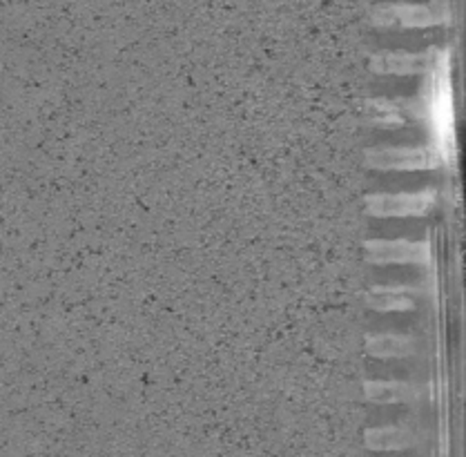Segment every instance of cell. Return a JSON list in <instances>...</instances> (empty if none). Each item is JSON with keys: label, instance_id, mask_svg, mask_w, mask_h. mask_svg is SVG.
<instances>
[{"label": "cell", "instance_id": "obj_1", "mask_svg": "<svg viewBox=\"0 0 466 457\" xmlns=\"http://www.w3.org/2000/svg\"><path fill=\"white\" fill-rule=\"evenodd\" d=\"M415 117L422 118L431 137V150L440 157V161L453 158L455 154V109L453 89L449 78V56L442 52L433 69L426 74L422 96L410 107Z\"/></svg>", "mask_w": 466, "mask_h": 457}, {"label": "cell", "instance_id": "obj_2", "mask_svg": "<svg viewBox=\"0 0 466 457\" xmlns=\"http://www.w3.org/2000/svg\"><path fill=\"white\" fill-rule=\"evenodd\" d=\"M438 195L435 190L426 188L420 192H380V195H369L364 198V208L370 217L390 218V217H424L426 212L433 210Z\"/></svg>", "mask_w": 466, "mask_h": 457}, {"label": "cell", "instance_id": "obj_3", "mask_svg": "<svg viewBox=\"0 0 466 457\" xmlns=\"http://www.w3.org/2000/svg\"><path fill=\"white\" fill-rule=\"evenodd\" d=\"M380 27H435L449 21V9L442 3L431 5H380L373 12Z\"/></svg>", "mask_w": 466, "mask_h": 457}, {"label": "cell", "instance_id": "obj_4", "mask_svg": "<svg viewBox=\"0 0 466 457\" xmlns=\"http://www.w3.org/2000/svg\"><path fill=\"white\" fill-rule=\"evenodd\" d=\"M366 163L373 170H431L438 168L440 157L426 147H375L366 152Z\"/></svg>", "mask_w": 466, "mask_h": 457}, {"label": "cell", "instance_id": "obj_5", "mask_svg": "<svg viewBox=\"0 0 466 457\" xmlns=\"http://www.w3.org/2000/svg\"><path fill=\"white\" fill-rule=\"evenodd\" d=\"M366 259L375 266H390V263H413V266H426L431 261L429 243L409 241V239H375L366 241Z\"/></svg>", "mask_w": 466, "mask_h": 457}, {"label": "cell", "instance_id": "obj_6", "mask_svg": "<svg viewBox=\"0 0 466 457\" xmlns=\"http://www.w3.org/2000/svg\"><path fill=\"white\" fill-rule=\"evenodd\" d=\"M440 49H426V52H381L375 54L370 61V69L378 74H429L440 58Z\"/></svg>", "mask_w": 466, "mask_h": 457}, {"label": "cell", "instance_id": "obj_7", "mask_svg": "<svg viewBox=\"0 0 466 457\" xmlns=\"http://www.w3.org/2000/svg\"><path fill=\"white\" fill-rule=\"evenodd\" d=\"M415 297H418V288L413 286H375L366 292V304L375 310L390 312V310H410L415 308Z\"/></svg>", "mask_w": 466, "mask_h": 457}, {"label": "cell", "instance_id": "obj_8", "mask_svg": "<svg viewBox=\"0 0 466 457\" xmlns=\"http://www.w3.org/2000/svg\"><path fill=\"white\" fill-rule=\"evenodd\" d=\"M366 352L378 360H401L415 352V340L409 335H370L366 340Z\"/></svg>", "mask_w": 466, "mask_h": 457}, {"label": "cell", "instance_id": "obj_9", "mask_svg": "<svg viewBox=\"0 0 466 457\" xmlns=\"http://www.w3.org/2000/svg\"><path fill=\"white\" fill-rule=\"evenodd\" d=\"M366 400L375 401V404H401V401H410L415 397V389L409 381L398 380H375L364 384Z\"/></svg>", "mask_w": 466, "mask_h": 457}, {"label": "cell", "instance_id": "obj_10", "mask_svg": "<svg viewBox=\"0 0 466 457\" xmlns=\"http://www.w3.org/2000/svg\"><path fill=\"white\" fill-rule=\"evenodd\" d=\"M366 442L370 449L390 451V449H404L409 446L410 433L401 426H381V429H370L366 433Z\"/></svg>", "mask_w": 466, "mask_h": 457}, {"label": "cell", "instance_id": "obj_11", "mask_svg": "<svg viewBox=\"0 0 466 457\" xmlns=\"http://www.w3.org/2000/svg\"><path fill=\"white\" fill-rule=\"evenodd\" d=\"M369 121L378 127H401L406 123L401 109L390 101H369Z\"/></svg>", "mask_w": 466, "mask_h": 457}]
</instances>
